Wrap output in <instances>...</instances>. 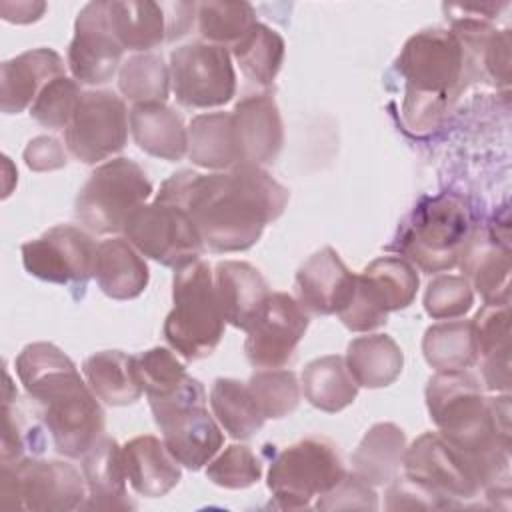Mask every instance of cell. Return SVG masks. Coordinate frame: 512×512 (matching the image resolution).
<instances>
[{
    "mask_svg": "<svg viewBox=\"0 0 512 512\" xmlns=\"http://www.w3.org/2000/svg\"><path fill=\"white\" fill-rule=\"evenodd\" d=\"M156 200L184 208L204 246L222 254L252 248L282 216L290 192L262 166H234L214 174L180 170L162 182Z\"/></svg>",
    "mask_w": 512,
    "mask_h": 512,
    "instance_id": "obj_1",
    "label": "cell"
},
{
    "mask_svg": "<svg viewBox=\"0 0 512 512\" xmlns=\"http://www.w3.org/2000/svg\"><path fill=\"white\" fill-rule=\"evenodd\" d=\"M426 406L438 432L456 446L488 492L508 482L510 398H486L466 370L436 372L426 384Z\"/></svg>",
    "mask_w": 512,
    "mask_h": 512,
    "instance_id": "obj_2",
    "label": "cell"
},
{
    "mask_svg": "<svg viewBox=\"0 0 512 512\" xmlns=\"http://www.w3.org/2000/svg\"><path fill=\"white\" fill-rule=\"evenodd\" d=\"M16 374L32 400L54 448L66 458H82L104 436V410L82 380L76 364L50 342H32L14 362Z\"/></svg>",
    "mask_w": 512,
    "mask_h": 512,
    "instance_id": "obj_3",
    "label": "cell"
},
{
    "mask_svg": "<svg viewBox=\"0 0 512 512\" xmlns=\"http://www.w3.org/2000/svg\"><path fill=\"white\" fill-rule=\"evenodd\" d=\"M396 68L406 80L404 120L416 132L434 128L448 102L472 80L466 48L448 28H428L410 36Z\"/></svg>",
    "mask_w": 512,
    "mask_h": 512,
    "instance_id": "obj_4",
    "label": "cell"
},
{
    "mask_svg": "<svg viewBox=\"0 0 512 512\" xmlns=\"http://www.w3.org/2000/svg\"><path fill=\"white\" fill-rule=\"evenodd\" d=\"M174 308L164 320V338L186 360L210 356L224 336V316L216 298L214 274L202 260L174 274Z\"/></svg>",
    "mask_w": 512,
    "mask_h": 512,
    "instance_id": "obj_5",
    "label": "cell"
},
{
    "mask_svg": "<svg viewBox=\"0 0 512 512\" xmlns=\"http://www.w3.org/2000/svg\"><path fill=\"white\" fill-rule=\"evenodd\" d=\"M470 234L468 204L464 198L444 192L418 202L398 246L414 268L436 274L458 264Z\"/></svg>",
    "mask_w": 512,
    "mask_h": 512,
    "instance_id": "obj_6",
    "label": "cell"
},
{
    "mask_svg": "<svg viewBox=\"0 0 512 512\" xmlns=\"http://www.w3.org/2000/svg\"><path fill=\"white\" fill-rule=\"evenodd\" d=\"M148 402L162 442L180 466L200 470L218 454L224 434L206 410V392L200 380L190 376L174 394Z\"/></svg>",
    "mask_w": 512,
    "mask_h": 512,
    "instance_id": "obj_7",
    "label": "cell"
},
{
    "mask_svg": "<svg viewBox=\"0 0 512 512\" xmlns=\"http://www.w3.org/2000/svg\"><path fill=\"white\" fill-rule=\"evenodd\" d=\"M84 474L62 460L20 458L0 466V506L4 510L68 512L82 506Z\"/></svg>",
    "mask_w": 512,
    "mask_h": 512,
    "instance_id": "obj_8",
    "label": "cell"
},
{
    "mask_svg": "<svg viewBox=\"0 0 512 512\" xmlns=\"http://www.w3.org/2000/svg\"><path fill=\"white\" fill-rule=\"evenodd\" d=\"M152 194L144 168L130 158H112L100 164L80 188L74 214L90 232L116 234L128 216Z\"/></svg>",
    "mask_w": 512,
    "mask_h": 512,
    "instance_id": "obj_9",
    "label": "cell"
},
{
    "mask_svg": "<svg viewBox=\"0 0 512 512\" xmlns=\"http://www.w3.org/2000/svg\"><path fill=\"white\" fill-rule=\"evenodd\" d=\"M344 476L336 446L328 438L310 436L276 454L268 470V490L278 508L298 510L332 490Z\"/></svg>",
    "mask_w": 512,
    "mask_h": 512,
    "instance_id": "obj_10",
    "label": "cell"
},
{
    "mask_svg": "<svg viewBox=\"0 0 512 512\" xmlns=\"http://www.w3.org/2000/svg\"><path fill=\"white\" fill-rule=\"evenodd\" d=\"M416 268L402 256H380L356 274L348 306L338 314L352 332H370L386 324L388 314L408 308L418 292Z\"/></svg>",
    "mask_w": 512,
    "mask_h": 512,
    "instance_id": "obj_11",
    "label": "cell"
},
{
    "mask_svg": "<svg viewBox=\"0 0 512 512\" xmlns=\"http://www.w3.org/2000/svg\"><path fill=\"white\" fill-rule=\"evenodd\" d=\"M122 232L140 254L174 270L198 262L206 248L188 212L156 198L140 204Z\"/></svg>",
    "mask_w": 512,
    "mask_h": 512,
    "instance_id": "obj_12",
    "label": "cell"
},
{
    "mask_svg": "<svg viewBox=\"0 0 512 512\" xmlns=\"http://www.w3.org/2000/svg\"><path fill=\"white\" fill-rule=\"evenodd\" d=\"M170 84L186 108L224 106L236 94L232 56L224 46L190 42L170 54Z\"/></svg>",
    "mask_w": 512,
    "mask_h": 512,
    "instance_id": "obj_13",
    "label": "cell"
},
{
    "mask_svg": "<svg viewBox=\"0 0 512 512\" xmlns=\"http://www.w3.org/2000/svg\"><path fill=\"white\" fill-rule=\"evenodd\" d=\"M128 114L124 100L110 90L82 92L64 130L68 152L84 164H98L120 152L128 140Z\"/></svg>",
    "mask_w": 512,
    "mask_h": 512,
    "instance_id": "obj_14",
    "label": "cell"
},
{
    "mask_svg": "<svg viewBox=\"0 0 512 512\" xmlns=\"http://www.w3.org/2000/svg\"><path fill=\"white\" fill-rule=\"evenodd\" d=\"M402 466L408 478L432 490L448 508L476 498L482 490L470 462L440 432H424L406 446Z\"/></svg>",
    "mask_w": 512,
    "mask_h": 512,
    "instance_id": "obj_15",
    "label": "cell"
},
{
    "mask_svg": "<svg viewBox=\"0 0 512 512\" xmlns=\"http://www.w3.org/2000/svg\"><path fill=\"white\" fill-rule=\"evenodd\" d=\"M98 244L72 224H58L22 244V264L34 278L52 284H86L94 276Z\"/></svg>",
    "mask_w": 512,
    "mask_h": 512,
    "instance_id": "obj_16",
    "label": "cell"
},
{
    "mask_svg": "<svg viewBox=\"0 0 512 512\" xmlns=\"http://www.w3.org/2000/svg\"><path fill=\"white\" fill-rule=\"evenodd\" d=\"M194 2H108V22L124 50L148 52L162 42L188 34L194 26Z\"/></svg>",
    "mask_w": 512,
    "mask_h": 512,
    "instance_id": "obj_17",
    "label": "cell"
},
{
    "mask_svg": "<svg viewBox=\"0 0 512 512\" xmlns=\"http://www.w3.org/2000/svg\"><path fill=\"white\" fill-rule=\"evenodd\" d=\"M310 318L300 302L286 292H272L246 328L244 352L256 368H280L296 352L308 330Z\"/></svg>",
    "mask_w": 512,
    "mask_h": 512,
    "instance_id": "obj_18",
    "label": "cell"
},
{
    "mask_svg": "<svg viewBox=\"0 0 512 512\" xmlns=\"http://www.w3.org/2000/svg\"><path fill=\"white\" fill-rule=\"evenodd\" d=\"M124 48L108 22V2H88L74 22L68 68L78 84H106L122 64Z\"/></svg>",
    "mask_w": 512,
    "mask_h": 512,
    "instance_id": "obj_19",
    "label": "cell"
},
{
    "mask_svg": "<svg viewBox=\"0 0 512 512\" xmlns=\"http://www.w3.org/2000/svg\"><path fill=\"white\" fill-rule=\"evenodd\" d=\"M232 114L238 166L274 162L284 144V124L276 100L268 92L244 96Z\"/></svg>",
    "mask_w": 512,
    "mask_h": 512,
    "instance_id": "obj_20",
    "label": "cell"
},
{
    "mask_svg": "<svg viewBox=\"0 0 512 512\" xmlns=\"http://www.w3.org/2000/svg\"><path fill=\"white\" fill-rule=\"evenodd\" d=\"M296 296L312 314H340L352 300L356 274L330 246L314 252L296 272Z\"/></svg>",
    "mask_w": 512,
    "mask_h": 512,
    "instance_id": "obj_21",
    "label": "cell"
},
{
    "mask_svg": "<svg viewBox=\"0 0 512 512\" xmlns=\"http://www.w3.org/2000/svg\"><path fill=\"white\" fill-rule=\"evenodd\" d=\"M462 276L484 298V304L510 302V248L490 230H472L460 256Z\"/></svg>",
    "mask_w": 512,
    "mask_h": 512,
    "instance_id": "obj_22",
    "label": "cell"
},
{
    "mask_svg": "<svg viewBox=\"0 0 512 512\" xmlns=\"http://www.w3.org/2000/svg\"><path fill=\"white\" fill-rule=\"evenodd\" d=\"M214 288L224 322L240 330H246L256 320L272 294L260 270L242 260L218 262Z\"/></svg>",
    "mask_w": 512,
    "mask_h": 512,
    "instance_id": "obj_23",
    "label": "cell"
},
{
    "mask_svg": "<svg viewBox=\"0 0 512 512\" xmlns=\"http://www.w3.org/2000/svg\"><path fill=\"white\" fill-rule=\"evenodd\" d=\"M58 76H64V60L52 48H34L6 60L0 72V110L4 114L22 112Z\"/></svg>",
    "mask_w": 512,
    "mask_h": 512,
    "instance_id": "obj_24",
    "label": "cell"
},
{
    "mask_svg": "<svg viewBox=\"0 0 512 512\" xmlns=\"http://www.w3.org/2000/svg\"><path fill=\"white\" fill-rule=\"evenodd\" d=\"M82 474L86 480V500L80 510H130L134 502L126 492V468L122 446L102 436L84 456Z\"/></svg>",
    "mask_w": 512,
    "mask_h": 512,
    "instance_id": "obj_25",
    "label": "cell"
},
{
    "mask_svg": "<svg viewBox=\"0 0 512 512\" xmlns=\"http://www.w3.org/2000/svg\"><path fill=\"white\" fill-rule=\"evenodd\" d=\"M130 486L146 498L166 496L182 478L180 464L156 436L144 434L122 446Z\"/></svg>",
    "mask_w": 512,
    "mask_h": 512,
    "instance_id": "obj_26",
    "label": "cell"
},
{
    "mask_svg": "<svg viewBox=\"0 0 512 512\" xmlns=\"http://www.w3.org/2000/svg\"><path fill=\"white\" fill-rule=\"evenodd\" d=\"M128 122L134 142L146 154L168 162H178L186 156L188 128L182 116L166 102L134 104Z\"/></svg>",
    "mask_w": 512,
    "mask_h": 512,
    "instance_id": "obj_27",
    "label": "cell"
},
{
    "mask_svg": "<svg viewBox=\"0 0 512 512\" xmlns=\"http://www.w3.org/2000/svg\"><path fill=\"white\" fill-rule=\"evenodd\" d=\"M94 278L108 298L132 300L146 290L150 270L126 238H108L96 248Z\"/></svg>",
    "mask_w": 512,
    "mask_h": 512,
    "instance_id": "obj_28",
    "label": "cell"
},
{
    "mask_svg": "<svg viewBox=\"0 0 512 512\" xmlns=\"http://www.w3.org/2000/svg\"><path fill=\"white\" fill-rule=\"evenodd\" d=\"M472 322L482 376L488 390L510 388V302L484 304Z\"/></svg>",
    "mask_w": 512,
    "mask_h": 512,
    "instance_id": "obj_29",
    "label": "cell"
},
{
    "mask_svg": "<svg viewBox=\"0 0 512 512\" xmlns=\"http://www.w3.org/2000/svg\"><path fill=\"white\" fill-rule=\"evenodd\" d=\"M406 434L394 422H378L362 436L352 454V472L372 486L390 484L402 466Z\"/></svg>",
    "mask_w": 512,
    "mask_h": 512,
    "instance_id": "obj_30",
    "label": "cell"
},
{
    "mask_svg": "<svg viewBox=\"0 0 512 512\" xmlns=\"http://www.w3.org/2000/svg\"><path fill=\"white\" fill-rule=\"evenodd\" d=\"M82 374L98 400L110 406L134 404L144 392L134 356L122 350H102L88 356L82 364Z\"/></svg>",
    "mask_w": 512,
    "mask_h": 512,
    "instance_id": "obj_31",
    "label": "cell"
},
{
    "mask_svg": "<svg viewBox=\"0 0 512 512\" xmlns=\"http://www.w3.org/2000/svg\"><path fill=\"white\" fill-rule=\"evenodd\" d=\"M344 362L358 386L386 388L400 376L404 354L392 336L366 334L348 344Z\"/></svg>",
    "mask_w": 512,
    "mask_h": 512,
    "instance_id": "obj_32",
    "label": "cell"
},
{
    "mask_svg": "<svg viewBox=\"0 0 512 512\" xmlns=\"http://www.w3.org/2000/svg\"><path fill=\"white\" fill-rule=\"evenodd\" d=\"M192 164L206 170L238 166V148L230 112H206L188 124V150Z\"/></svg>",
    "mask_w": 512,
    "mask_h": 512,
    "instance_id": "obj_33",
    "label": "cell"
},
{
    "mask_svg": "<svg viewBox=\"0 0 512 512\" xmlns=\"http://www.w3.org/2000/svg\"><path fill=\"white\" fill-rule=\"evenodd\" d=\"M304 398L318 410L336 414L350 406L358 396V384L352 378L342 356L330 354L316 358L302 370Z\"/></svg>",
    "mask_w": 512,
    "mask_h": 512,
    "instance_id": "obj_34",
    "label": "cell"
},
{
    "mask_svg": "<svg viewBox=\"0 0 512 512\" xmlns=\"http://www.w3.org/2000/svg\"><path fill=\"white\" fill-rule=\"evenodd\" d=\"M422 354L436 370H466L478 362V348L470 320L432 324L422 338Z\"/></svg>",
    "mask_w": 512,
    "mask_h": 512,
    "instance_id": "obj_35",
    "label": "cell"
},
{
    "mask_svg": "<svg viewBox=\"0 0 512 512\" xmlns=\"http://www.w3.org/2000/svg\"><path fill=\"white\" fill-rule=\"evenodd\" d=\"M284 54V38L262 22H256L248 34L232 46V56L238 62L242 74L262 88L272 86L276 80L284 62Z\"/></svg>",
    "mask_w": 512,
    "mask_h": 512,
    "instance_id": "obj_36",
    "label": "cell"
},
{
    "mask_svg": "<svg viewBox=\"0 0 512 512\" xmlns=\"http://www.w3.org/2000/svg\"><path fill=\"white\" fill-rule=\"evenodd\" d=\"M210 406L218 424L238 440L252 438L266 420L252 398L248 384L234 378L214 380L210 388Z\"/></svg>",
    "mask_w": 512,
    "mask_h": 512,
    "instance_id": "obj_37",
    "label": "cell"
},
{
    "mask_svg": "<svg viewBox=\"0 0 512 512\" xmlns=\"http://www.w3.org/2000/svg\"><path fill=\"white\" fill-rule=\"evenodd\" d=\"M170 86V66L160 54H134L120 66L118 88L134 104L166 102Z\"/></svg>",
    "mask_w": 512,
    "mask_h": 512,
    "instance_id": "obj_38",
    "label": "cell"
},
{
    "mask_svg": "<svg viewBox=\"0 0 512 512\" xmlns=\"http://www.w3.org/2000/svg\"><path fill=\"white\" fill-rule=\"evenodd\" d=\"M196 18L202 38L224 48L234 46L258 22L248 2H202Z\"/></svg>",
    "mask_w": 512,
    "mask_h": 512,
    "instance_id": "obj_39",
    "label": "cell"
},
{
    "mask_svg": "<svg viewBox=\"0 0 512 512\" xmlns=\"http://www.w3.org/2000/svg\"><path fill=\"white\" fill-rule=\"evenodd\" d=\"M248 390L266 420L292 414L300 402V382L292 370H260L250 376Z\"/></svg>",
    "mask_w": 512,
    "mask_h": 512,
    "instance_id": "obj_40",
    "label": "cell"
},
{
    "mask_svg": "<svg viewBox=\"0 0 512 512\" xmlns=\"http://www.w3.org/2000/svg\"><path fill=\"white\" fill-rule=\"evenodd\" d=\"M134 362L142 390L146 392L148 400L174 394L190 378L184 364L168 348L162 346L144 350L142 354L134 356Z\"/></svg>",
    "mask_w": 512,
    "mask_h": 512,
    "instance_id": "obj_41",
    "label": "cell"
},
{
    "mask_svg": "<svg viewBox=\"0 0 512 512\" xmlns=\"http://www.w3.org/2000/svg\"><path fill=\"white\" fill-rule=\"evenodd\" d=\"M80 96V84L74 78H68L66 74L58 76L40 90L34 104L30 106V116L46 128L66 130Z\"/></svg>",
    "mask_w": 512,
    "mask_h": 512,
    "instance_id": "obj_42",
    "label": "cell"
},
{
    "mask_svg": "<svg viewBox=\"0 0 512 512\" xmlns=\"http://www.w3.org/2000/svg\"><path fill=\"white\" fill-rule=\"evenodd\" d=\"M262 476V464L256 454L242 444L228 446L222 454L212 458L206 466V478L228 490H242L254 486Z\"/></svg>",
    "mask_w": 512,
    "mask_h": 512,
    "instance_id": "obj_43",
    "label": "cell"
},
{
    "mask_svg": "<svg viewBox=\"0 0 512 512\" xmlns=\"http://www.w3.org/2000/svg\"><path fill=\"white\" fill-rule=\"evenodd\" d=\"M474 292L464 276L440 274L424 292V310L434 320H454L470 312Z\"/></svg>",
    "mask_w": 512,
    "mask_h": 512,
    "instance_id": "obj_44",
    "label": "cell"
},
{
    "mask_svg": "<svg viewBox=\"0 0 512 512\" xmlns=\"http://www.w3.org/2000/svg\"><path fill=\"white\" fill-rule=\"evenodd\" d=\"M318 510H376L378 494L374 486L364 482L354 472H346V476L326 494L318 496Z\"/></svg>",
    "mask_w": 512,
    "mask_h": 512,
    "instance_id": "obj_45",
    "label": "cell"
},
{
    "mask_svg": "<svg viewBox=\"0 0 512 512\" xmlns=\"http://www.w3.org/2000/svg\"><path fill=\"white\" fill-rule=\"evenodd\" d=\"M388 510H434L448 508V504L420 482L404 476H396L386 490Z\"/></svg>",
    "mask_w": 512,
    "mask_h": 512,
    "instance_id": "obj_46",
    "label": "cell"
},
{
    "mask_svg": "<svg viewBox=\"0 0 512 512\" xmlns=\"http://www.w3.org/2000/svg\"><path fill=\"white\" fill-rule=\"evenodd\" d=\"M32 432L36 428H28L24 418L18 412V406H12V398L4 394V434H2V464L24 458L26 446L32 442Z\"/></svg>",
    "mask_w": 512,
    "mask_h": 512,
    "instance_id": "obj_47",
    "label": "cell"
},
{
    "mask_svg": "<svg viewBox=\"0 0 512 512\" xmlns=\"http://www.w3.org/2000/svg\"><path fill=\"white\" fill-rule=\"evenodd\" d=\"M24 162L34 172H50L66 166V152L52 136H36L24 148Z\"/></svg>",
    "mask_w": 512,
    "mask_h": 512,
    "instance_id": "obj_48",
    "label": "cell"
},
{
    "mask_svg": "<svg viewBox=\"0 0 512 512\" xmlns=\"http://www.w3.org/2000/svg\"><path fill=\"white\" fill-rule=\"evenodd\" d=\"M46 12L44 2H2L0 4V14L6 22L14 24H30L42 18Z\"/></svg>",
    "mask_w": 512,
    "mask_h": 512,
    "instance_id": "obj_49",
    "label": "cell"
}]
</instances>
